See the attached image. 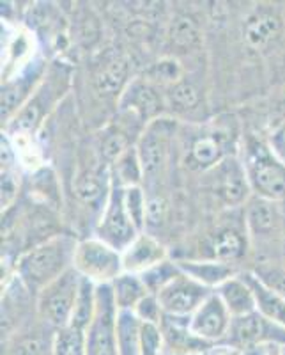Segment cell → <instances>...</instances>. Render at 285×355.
Here are the masks:
<instances>
[{"instance_id": "1", "label": "cell", "mask_w": 285, "mask_h": 355, "mask_svg": "<svg viewBox=\"0 0 285 355\" xmlns=\"http://www.w3.org/2000/svg\"><path fill=\"white\" fill-rule=\"evenodd\" d=\"M78 242L71 234H53L27 249L17 261V277L30 293L37 295L73 268Z\"/></svg>"}, {"instance_id": "2", "label": "cell", "mask_w": 285, "mask_h": 355, "mask_svg": "<svg viewBox=\"0 0 285 355\" xmlns=\"http://www.w3.org/2000/svg\"><path fill=\"white\" fill-rule=\"evenodd\" d=\"M71 75L64 64H52L44 75V80L37 87L34 96L27 101V105L12 117V121L6 126L8 135H34L55 105L68 93Z\"/></svg>"}, {"instance_id": "3", "label": "cell", "mask_w": 285, "mask_h": 355, "mask_svg": "<svg viewBox=\"0 0 285 355\" xmlns=\"http://www.w3.org/2000/svg\"><path fill=\"white\" fill-rule=\"evenodd\" d=\"M243 164L252 196L273 202H285V164L273 153L268 142L248 139Z\"/></svg>"}, {"instance_id": "4", "label": "cell", "mask_w": 285, "mask_h": 355, "mask_svg": "<svg viewBox=\"0 0 285 355\" xmlns=\"http://www.w3.org/2000/svg\"><path fill=\"white\" fill-rule=\"evenodd\" d=\"M82 275L75 268L62 274L53 283L36 295V316L53 329L66 327L71 323Z\"/></svg>"}, {"instance_id": "5", "label": "cell", "mask_w": 285, "mask_h": 355, "mask_svg": "<svg viewBox=\"0 0 285 355\" xmlns=\"http://www.w3.org/2000/svg\"><path fill=\"white\" fill-rule=\"evenodd\" d=\"M73 268L96 286L112 284L125 272L122 252L96 236L80 240L75 250Z\"/></svg>"}, {"instance_id": "6", "label": "cell", "mask_w": 285, "mask_h": 355, "mask_svg": "<svg viewBox=\"0 0 285 355\" xmlns=\"http://www.w3.org/2000/svg\"><path fill=\"white\" fill-rule=\"evenodd\" d=\"M138 234L140 233H138L131 217L128 215V210H126L125 189L112 182L110 183L109 198L103 205V214H101V218L96 226V239L103 240L104 243L112 245L119 252H125Z\"/></svg>"}, {"instance_id": "7", "label": "cell", "mask_w": 285, "mask_h": 355, "mask_svg": "<svg viewBox=\"0 0 285 355\" xmlns=\"http://www.w3.org/2000/svg\"><path fill=\"white\" fill-rule=\"evenodd\" d=\"M117 316L113 291L110 284L98 286L96 313L87 329V354L85 355H121L117 338Z\"/></svg>"}, {"instance_id": "8", "label": "cell", "mask_w": 285, "mask_h": 355, "mask_svg": "<svg viewBox=\"0 0 285 355\" xmlns=\"http://www.w3.org/2000/svg\"><path fill=\"white\" fill-rule=\"evenodd\" d=\"M50 66L43 59H30L25 62L21 69H18L17 75L8 77L2 82V96H0V107H2V125L8 126L12 121L27 101L34 96L41 82L44 80V75Z\"/></svg>"}, {"instance_id": "9", "label": "cell", "mask_w": 285, "mask_h": 355, "mask_svg": "<svg viewBox=\"0 0 285 355\" xmlns=\"http://www.w3.org/2000/svg\"><path fill=\"white\" fill-rule=\"evenodd\" d=\"M176 132V119L165 116L158 117L142 128L140 135L135 142V148H137L145 178H154L163 169Z\"/></svg>"}, {"instance_id": "10", "label": "cell", "mask_w": 285, "mask_h": 355, "mask_svg": "<svg viewBox=\"0 0 285 355\" xmlns=\"http://www.w3.org/2000/svg\"><path fill=\"white\" fill-rule=\"evenodd\" d=\"M221 345L243 352L262 345L285 347V327L262 316L259 311L250 315L232 318L230 331Z\"/></svg>"}, {"instance_id": "11", "label": "cell", "mask_w": 285, "mask_h": 355, "mask_svg": "<svg viewBox=\"0 0 285 355\" xmlns=\"http://www.w3.org/2000/svg\"><path fill=\"white\" fill-rule=\"evenodd\" d=\"M214 291L197 283L195 279L181 274L169 286L158 293L165 316L172 318H192V315Z\"/></svg>"}, {"instance_id": "12", "label": "cell", "mask_w": 285, "mask_h": 355, "mask_svg": "<svg viewBox=\"0 0 285 355\" xmlns=\"http://www.w3.org/2000/svg\"><path fill=\"white\" fill-rule=\"evenodd\" d=\"M117 109L121 114L133 116L145 126L163 116L165 94L145 78H133L117 103Z\"/></svg>"}, {"instance_id": "13", "label": "cell", "mask_w": 285, "mask_h": 355, "mask_svg": "<svg viewBox=\"0 0 285 355\" xmlns=\"http://www.w3.org/2000/svg\"><path fill=\"white\" fill-rule=\"evenodd\" d=\"M55 331L43 320H28L6 336L2 355H53Z\"/></svg>"}, {"instance_id": "14", "label": "cell", "mask_w": 285, "mask_h": 355, "mask_svg": "<svg viewBox=\"0 0 285 355\" xmlns=\"http://www.w3.org/2000/svg\"><path fill=\"white\" fill-rule=\"evenodd\" d=\"M230 316L229 309L225 307L221 299L213 293L199 307L190 318V331L195 338L202 339L209 345H221L230 331Z\"/></svg>"}, {"instance_id": "15", "label": "cell", "mask_w": 285, "mask_h": 355, "mask_svg": "<svg viewBox=\"0 0 285 355\" xmlns=\"http://www.w3.org/2000/svg\"><path fill=\"white\" fill-rule=\"evenodd\" d=\"M211 173H214V192L227 206H239L252 198L245 164L237 157H227Z\"/></svg>"}, {"instance_id": "16", "label": "cell", "mask_w": 285, "mask_h": 355, "mask_svg": "<svg viewBox=\"0 0 285 355\" xmlns=\"http://www.w3.org/2000/svg\"><path fill=\"white\" fill-rule=\"evenodd\" d=\"M131 80L128 61L119 53H110L103 57V61L94 69L93 89L101 100H113L119 103Z\"/></svg>"}, {"instance_id": "17", "label": "cell", "mask_w": 285, "mask_h": 355, "mask_svg": "<svg viewBox=\"0 0 285 355\" xmlns=\"http://www.w3.org/2000/svg\"><path fill=\"white\" fill-rule=\"evenodd\" d=\"M230 135L218 130H208L193 139L186 155V166L193 171H211L230 157Z\"/></svg>"}, {"instance_id": "18", "label": "cell", "mask_w": 285, "mask_h": 355, "mask_svg": "<svg viewBox=\"0 0 285 355\" xmlns=\"http://www.w3.org/2000/svg\"><path fill=\"white\" fill-rule=\"evenodd\" d=\"M167 258V249L163 243L158 242L153 234L140 233L133 240L131 245L122 252V266L125 272L129 274H144L145 270L153 268L158 263L165 261Z\"/></svg>"}, {"instance_id": "19", "label": "cell", "mask_w": 285, "mask_h": 355, "mask_svg": "<svg viewBox=\"0 0 285 355\" xmlns=\"http://www.w3.org/2000/svg\"><path fill=\"white\" fill-rule=\"evenodd\" d=\"M282 33V20L277 12L257 9L253 11L245 21L243 27V37L250 49L261 50L269 49L273 41L278 40Z\"/></svg>"}, {"instance_id": "20", "label": "cell", "mask_w": 285, "mask_h": 355, "mask_svg": "<svg viewBox=\"0 0 285 355\" xmlns=\"http://www.w3.org/2000/svg\"><path fill=\"white\" fill-rule=\"evenodd\" d=\"M181 272L197 283L204 284L209 290L217 291L225 281L236 275V268L229 263L214 261V259H177Z\"/></svg>"}, {"instance_id": "21", "label": "cell", "mask_w": 285, "mask_h": 355, "mask_svg": "<svg viewBox=\"0 0 285 355\" xmlns=\"http://www.w3.org/2000/svg\"><path fill=\"white\" fill-rule=\"evenodd\" d=\"M214 293L220 297L232 318H239V316L257 311L255 295H253L252 286L248 284L245 275H234L232 279L225 281Z\"/></svg>"}, {"instance_id": "22", "label": "cell", "mask_w": 285, "mask_h": 355, "mask_svg": "<svg viewBox=\"0 0 285 355\" xmlns=\"http://www.w3.org/2000/svg\"><path fill=\"white\" fill-rule=\"evenodd\" d=\"M278 202L268 201L262 198L248 199L245 208V222L250 234L253 236H271L280 227V211Z\"/></svg>"}, {"instance_id": "23", "label": "cell", "mask_w": 285, "mask_h": 355, "mask_svg": "<svg viewBox=\"0 0 285 355\" xmlns=\"http://www.w3.org/2000/svg\"><path fill=\"white\" fill-rule=\"evenodd\" d=\"M245 279L252 286L253 295H255V302H257V311L262 316H266L271 322L278 323L285 327V299L280 293L264 284L253 272H246Z\"/></svg>"}, {"instance_id": "24", "label": "cell", "mask_w": 285, "mask_h": 355, "mask_svg": "<svg viewBox=\"0 0 285 355\" xmlns=\"http://www.w3.org/2000/svg\"><path fill=\"white\" fill-rule=\"evenodd\" d=\"M113 299L119 311H135V307L147 297L149 290L138 274L122 272L112 284Z\"/></svg>"}, {"instance_id": "25", "label": "cell", "mask_w": 285, "mask_h": 355, "mask_svg": "<svg viewBox=\"0 0 285 355\" xmlns=\"http://www.w3.org/2000/svg\"><path fill=\"white\" fill-rule=\"evenodd\" d=\"M209 250H211L209 259L232 265L246 254V236H243L239 231L227 227L214 234L209 243Z\"/></svg>"}, {"instance_id": "26", "label": "cell", "mask_w": 285, "mask_h": 355, "mask_svg": "<svg viewBox=\"0 0 285 355\" xmlns=\"http://www.w3.org/2000/svg\"><path fill=\"white\" fill-rule=\"evenodd\" d=\"M165 107H169L170 112L176 116H188L201 107L202 96L201 91L192 82L181 80L177 84L165 89Z\"/></svg>"}, {"instance_id": "27", "label": "cell", "mask_w": 285, "mask_h": 355, "mask_svg": "<svg viewBox=\"0 0 285 355\" xmlns=\"http://www.w3.org/2000/svg\"><path fill=\"white\" fill-rule=\"evenodd\" d=\"M169 44L177 52H192L201 44L202 36L199 24L190 15H177L169 25Z\"/></svg>"}, {"instance_id": "28", "label": "cell", "mask_w": 285, "mask_h": 355, "mask_svg": "<svg viewBox=\"0 0 285 355\" xmlns=\"http://www.w3.org/2000/svg\"><path fill=\"white\" fill-rule=\"evenodd\" d=\"M110 180L116 182L117 185H121L122 189L140 187L142 180H145V176L135 146L129 148V150L110 167Z\"/></svg>"}, {"instance_id": "29", "label": "cell", "mask_w": 285, "mask_h": 355, "mask_svg": "<svg viewBox=\"0 0 285 355\" xmlns=\"http://www.w3.org/2000/svg\"><path fill=\"white\" fill-rule=\"evenodd\" d=\"M142 322L133 311H119L117 316V338L121 355H140Z\"/></svg>"}, {"instance_id": "30", "label": "cell", "mask_w": 285, "mask_h": 355, "mask_svg": "<svg viewBox=\"0 0 285 355\" xmlns=\"http://www.w3.org/2000/svg\"><path fill=\"white\" fill-rule=\"evenodd\" d=\"M110 173L101 174L96 171H87V173L80 174L75 182V194L78 196V199L87 205H96L98 201H101V198H109V192L104 190H110Z\"/></svg>"}, {"instance_id": "31", "label": "cell", "mask_w": 285, "mask_h": 355, "mask_svg": "<svg viewBox=\"0 0 285 355\" xmlns=\"http://www.w3.org/2000/svg\"><path fill=\"white\" fill-rule=\"evenodd\" d=\"M131 132L126 130L122 125L110 126L107 132L103 133L100 142V153L101 160L107 162V166L112 167L129 148H133L131 144Z\"/></svg>"}, {"instance_id": "32", "label": "cell", "mask_w": 285, "mask_h": 355, "mask_svg": "<svg viewBox=\"0 0 285 355\" xmlns=\"http://www.w3.org/2000/svg\"><path fill=\"white\" fill-rule=\"evenodd\" d=\"M96 284L91 283L89 279L82 277L77 306H75V313H73L69 325H75V327L82 329V331H87L94 318V313H96Z\"/></svg>"}, {"instance_id": "33", "label": "cell", "mask_w": 285, "mask_h": 355, "mask_svg": "<svg viewBox=\"0 0 285 355\" xmlns=\"http://www.w3.org/2000/svg\"><path fill=\"white\" fill-rule=\"evenodd\" d=\"M87 354V331L66 325L57 329L53 338V355H85Z\"/></svg>"}, {"instance_id": "34", "label": "cell", "mask_w": 285, "mask_h": 355, "mask_svg": "<svg viewBox=\"0 0 285 355\" xmlns=\"http://www.w3.org/2000/svg\"><path fill=\"white\" fill-rule=\"evenodd\" d=\"M142 78H145V80L151 82L156 87L169 89L170 85L177 84V82L181 80L183 68L174 57H163V59H160V61L149 66L144 71V75H142Z\"/></svg>"}, {"instance_id": "35", "label": "cell", "mask_w": 285, "mask_h": 355, "mask_svg": "<svg viewBox=\"0 0 285 355\" xmlns=\"http://www.w3.org/2000/svg\"><path fill=\"white\" fill-rule=\"evenodd\" d=\"M181 268L177 265V261H170V259H165V261L158 263L153 268L145 270L144 274H140L142 281H144L145 288L149 290V293L158 295L161 290L169 286L174 279H177L181 275Z\"/></svg>"}, {"instance_id": "36", "label": "cell", "mask_w": 285, "mask_h": 355, "mask_svg": "<svg viewBox=\"0 0 285 355\" xmlns=\"http://www.w3.org/2000/svg\"><path fill=\"white\" fill-rule=\"evenodd\" d=\"M125 205L133 224L138 230V233H144L145 226H147L149 199L145 198V192L142 190V187H129V189H125Z\"/></svg>"}, {"instance_id": "37", "label": "cell", "mask_w": 285, "mask_h": 355, "mask_svg": "<svg viewBox=\"0 0 285 355\" xmlns=\"http://www.w3.org/2000/svg\"><path fill=\"white\" fill-rule=\"evenodd\" d=\"M165 350V338L161 325L144 323L140 327V355H161Z\"/></svg>"}, {"instance_id": "38", "label": "cell", "mask_w": 285, "mask_h": 355, "mask_svg": "<svg viewBox=\"0 0 285 355\" xmlns=\"http://www.w3.org/2000/svg\"><path fill=\"white\" fill-rule=\"evenodd\" d=\"M133 313H135L137 318L144 323H158V325H161V322H163L165 318V313L163 309H161L158 295H153V293L147 295V297H145L137 307H135Z\"/></svg>"}, {"instance_id": "39", "label": "cell", "mask_w": 285, "mask_h": 355, "mask_svg": "<svg viewBox=\"0 0 285 355\" xmlns=\"http://www.w3.org/2000/svg\"><path fill=\"white\" fill-rule=\"evenodd\" d=\"M253 274L285 299V268L277 265H261Z\"/></svg>"}, {"instance_id": "40", "label": "cell", "mask_w": 285, "mask_h": 355, "mask_svg": "<svg viewBox=\"0 0 285 355\" xmlns=\"http://www.w3.org/2000/svg\"><path fill=\"white\" fill-rule=\"evenodd\" d=\"M18 183L15 171H2V211L11 208L18 194Z\"/></svg>"}, {"instance_id": "41", "label": "cell", "mask_w": 285, "mask_h": 355, "mask_svg": "<svg viewBox=\"0 0 285 355\" xmlns=\"http://www.w3.org/2000/svg\"><path fill=\"white\" fill-rule=\"evenodd\" d=\"M268 144L273 150V153L285 164V121L271 132Z\"/></svg>"}, {"instance_id": "42", "label": "cell", "mask_w": 285, "mask_h": 355, "mask_svg": "<svg viewBox=\"0 0 285 355\" xmlns=\"http://www.w3.org/2000/svg\"><path fill=\"white\" fill-rule=\"evenodd\" d=\"M15 164H17V150L8 133H2V171H15Z\"/></svg>"}, {"instance_id": "43", "label": "cell", "mask_w": 285, "mask_h": 355, "mask_svg": "<svg viewBox=\"0 0 285 355\" xmlns=\"http://www.w3.org/2000/svg\"><path fill=\"white\" fill-rule=\"evenodd\" d=\"M167 206L160 198L149 199L147 205V226H160V222L163 220Z\"/></svg>"}, {"instance_id": "44", "label": "cell", "mask_w": 285, "mask_h": 355, "mask_svg": "<svg viewBox=\"0 0 285 355\" xmlns=\"http://www.w3.org/2000/svg\"><path fill=\"white\" fill-rule=\"evenodd\" d=\"M241 355H285V347L282 345H262L243 350Z\"/></svg>"}]
</instances>
